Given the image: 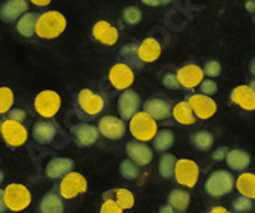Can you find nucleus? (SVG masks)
<instances>
[{
  "instance_id": "2eb2a0df",
  "label": "nucleus",
  "mask_w": 255,
  "mask_h": 213,
  "mask_svg": "<svg viewBox=\"0 0 255 213\" xmlns=\"http://www.w3.org/2000/svg\"><path fill=\"white\" fill-rule=\"evenodd\" d=\"M141 108V98L139 94L130 88L124 90L118 99V111L123 119H131V117Z\"/></svg>"
},
{
  "instance_id": "7c9ffc66",
  "label": "nucleus",
  "mask_w": 255,
  "mask_h": 213,
  "mask_svg": "<svg viewBox=\"0 0 255 213\" xmlns=\"http://www.w3.org/2000/svg\"><path fill=\"white\" fill-rule=\"evenodd\" d=\"M174 133L171 130H160L153 139V146L157 152H165L174 145Z\"/></svg>"
},
{
  "instance_id": "c03bdc74",
  "label": "nucleus",
  "mask_w": 255,
  "mask_h": 213,
  "mask_svg": "<svg viewBox=\"0 0 255 213\" xmlns=\"http://www.w3.org/2000/svg\"><path fill=\"white\" fill-rule=\"evenodd\" d=\"M226 154H228V149L226 148H220V149H216L213 152V158L214 160H223V158H226Z\"/></svg>"
},
{
  "instance_id": "6e6552de",
  "label": "nucleus",
  "mask_w": 255,
  "mask_h": 213,
  "mask_svg": "<svg viewBox=\"0 0 255 213\" xmlns=\"http://www.w3.org/2000/svg\"><path fill=\"white\" fill-rule=\"evenodd\" d=\"M200 169L197 163L190 158H180L176 161L174 166V180L185 186V187H194L199 181Z\"/></svg>"
},
{
  "instance_id": "3c124183",
  "label": "nucleus",
  "mask_w": 255,
  "mask_h": 213,
  "mask_svg": "<svg viewBox=\"0 0 255 213\" xmlns=\"http://www.w3.org/2000/svg\"><path fill=\"white\" fill-rule=\"evenodd\" d=\"M141 2L145 3V5H148V6H157V5H160L159 0H141Z\"/></svg>"
},
{
  "instance_id": "b1692460",
  "label": "nucleus",
  "mask_w": 255,
  "mask_h": 213,
  "mask_svg": "<svg viewBox=\"0 0 255 213\" xmlns=\"http://www.w3.org/2000/svg\"><path fill=\"white\" fill-rule=\"evenodd\" d=\"M225 161L233 171H245L251 164V155L243 149H231L228 151Z\"/></svg>"
},
{
  "instance_id": "c9c22d12",
  "label": "nucleus",
  "mask_w": 255,
  "mask_h": 213,
  "mask_svg": "<svg viewBox=\"0 0 255 213\" xmlns=\"http://www.w3.org/2000/svg\"><path fill=\"white\" fill-rule=\"evenodd\" d=\"M120 172H121V177H124L126 180H136L139 177V168L134 161H131L130 158L128 160H124L121 164H120Z\"/></svg>"
},
{
  "instance_id": "13d9d810",
  "label": "nucleus",
  "mask_w": 255,
  "mask_h": 213,
  "mask_svg": "<svg viewBox=\"0 0 255 213\" xmlns=\"http://www.w3.org/2000/svg\"><path fill=\"white\" fill-rule=\"evenodd\" d=\"M254 2H255V0H254Z\"/></svg>"
},
{
  "instance_id": "49530a36",
  "label": "nucleus",
  "mask_w": 255,
  "mask_h": 213,
  "mask_svg": "<svg viewBox=\"0 0 255 213\" xmlns=\"http://www.w3.org/2000/svg\"><path fill=\"white\" fill-rule=\"evenodd\" d=\"M159 213H177V212H176L170 204H165V206H162V207H160Z\"/></svg>"
},
{
  "instance_id": "de8ad7c7",
  "label": "nucleus",
  "mask_w": 255,
  "mask_h": 213,
  "mask_svg": "<svg viewBox=\"0 0 255 213\" xmlns=\"http://www.w3.org/2000/svg\"><path fill=\"white\" fill-rule=\"evenodd\" d=\"M31 3H34L35 6H48L51 0H31Z\"/></svg>"
},
{
  "instance_id": "aec40b11",
  "label": "nucleus",
  "mask_w": 255,
  "mask_h": 213,
  "mask_svg": "<svg viewBox=\"0 0 255 213\" xmlns=\"http://www.w3.org/2000/svg\"><path fill=\"white\" fill-rule=\"evenodd\" d=\"M29 3L26 0H8L0 8V20L5 23H11L18 20L23 14L28 12Z\"/></svg>"
},
{
  "instance_id": "5701e85b",
  "label": "nucleus",
  "mask_w": 255,
  "mask_h": 213,
  "mask_svg": "<svg viewBox=\"0 0 255 213\" xmlns=\"http://www.w3.org/2000/svg\"><path fill=\"white\" fill-rule=\"evenodd\" d=\"M144 111L148 113L153 119L156 121H165L170 117L173 108L170 107V104L164 99H159V98H151L148 101H145L144 104Z\"/></svg>"
},
{
  "instance_id": "f257e3e1",
  "label": "nucleus",
  "mask_w": 255,
  "mask_h": 213,
  "mask_svg": "<svg viewBox=\"0 0 255 213\" xmlns=\"http://www.w3.org/2000/svg\"><path fill=\"white\" fill-rule=\"evenodd\" d=\"M67 26V20L60 11H44L37 17L35 34L41 40H55L58 38Z\"/></svg>"
},
{
  "instance_id": "8fccbe9b",
  "label": "nucleus",
  "mask_w": 255,
  "mask_h": 213,
  "mask_svg": "<svg viewBox=\"0 0 255 213\" xmlns=\"http://www.w3.org/2000/svg\"><path fill=\"white\" fill-rule=\"evenodd\" d=\"M245 8H246L249 12H254V11H255V2H254V0H248L246 5H245Z\"/></svg>"
},
{
  "instance_id": "1a4fd4ad",
  "label": "nucleus",
  "mask_w": 255,
  "mask_h": 213,
  "mask_svg": "<svg viewBox=\"0 0 255 213\" xmlns=\"http://www.w3.org/2000/svg\"><path fill=\"white\" fill-rule=\"evenodd\" d=\"M109 81L117 90H127L134 82V69L126 63L113 64L109 70Z\"/></svg>"
},
{
  "instance_id": "dca6fc26",
  "label": "nucleus",
  "mask_w": 255,
  "mask_h": 213,
  "mask_svg": "<svg viewBox=\"0 0 255 213\" xmlns=\"http://www.w3.org/2000/svg\"><path fill=\"white\" fill-rule=\"evenodd\" d=\"M92 37L104 46H113L118 43L120 32L117 28L112 26V23L106 20H100L95 23L94 28H92Z\"/></svg>"
},
{
  "instance_id": "f8f14e48",
  "label": "nucleus",
  "mask_w": 255,
  "mask_h": 213,
  "mask_svg": "<svg viewBox=\"0 0 255 213\" xmlns=\"http://www.w3.org/2000/svg\"><path fill=\"white\" fill-rule=\"evenodd\" d=\"M180 87L187 88V90H193L197 85H200V82L203 81V69L197 64H185L180 69H177L176 72Z\"/></svg>"
},
{
  "instance_id": "4468645a",
  "label": "nucleus",
  "mask_w": 255,
  "mask_h": 213,
  "mask_svg": "<svg viewBox=\"0 0 255 213\" xmlns=\"http://www.w3.org/2000/svg\"><path fill=\"white\" fill-rule=\"evenodd\" d=\"M126 152L131 161H134L137 166H147L153 160V149L145 145V142L130 140L126 145Z\"/></svg>"
},
{
  "instance_id": "f3484780",
  "label": "nucleus",
  "mask_w": 255,
  "mask_h": 213,
  "mask_svg": "<svg viewBox=\"0 0 255 213\" xmlns=\"http://www.w3.org/2000/svg\"><path fill=\"white\" fill-rule=\"evenodd\" d=\"M229 102L239 105L240 108L246 111H254L255 110V90H252L249 85H237L231 91Z\"/></svg>"
},
{
  "instance_id": "423d86ee",
  "label": "nucleus",
  "mask_w": 255,
  "mask_h": 213,
  "mask_svg": "<svg viewBox=\"0 0 255 213\" xmlns=\"http://www.w3.org/2000/svg\"><path fill=\"white\" fill-rule=\"evenodd\" d=\"M2 139L5 140V143L8 148L15 149L20 148L26 143L28 140V130L21 122L12 121V119H5L2 121Z\"/></svg>"
},
{
  "instance_id": "39448f33",
  "label": "nucleus",
  "mask_w": 255,
  "mask_h": 213,
  "mask_svg": "<svg viewBox=\"0 0 255 213\" xmlns=\"http://www.w3.org/2000/svg\"><path fill=\"white\" fill-rule=\"evenodd\" d=\"M35 111L44 117V119H52L61 108V98L54 90H43L40 91L34 99Z\"/></svg>"
},
{
  "instance_id": "603ef678",
  "label": "nucleus",
  "mask_w": 255,
  "mask_h": 213,
  "mask_svg": "<svg viewBox=\"0 0 255 213\" xmlns=\"http://www.w3.org/2000/svg\"><path fill=\"white\" fill-rule=\"evenodd\" d=\"M249 70H251V73L255 76V57L252 58V61H251V64H249Z\"/></svg>"
},
{
  "instance_id": "a878e982",
  "label": "nucleus",
  "mask_w": 255,
  "mask_h": 213,
  "mask_svg": "<svg viewBox=\"0 0 255 213\" xmlns=\"http://www.w3.org/2000/svg\"><path fill=\"white\" fill-rule=\"evenodd\" d=\"M41 213H64V203L60 194L49 192L46 194L40 201Z\"/></svg>"
},
{
  "instance_id": "37998d69",
  "label": "nucleus",
  "mask_w": 255,
  "mask_h": 213,
  "mask_svg": "<svg viewBox=\"0 0 255 213\" xmlns=\"http://www.w3.org/2000/svg\"><path fill=\"white\" fill-rule=\"evenodd\" d=\"M8 119L23 122L26 119V113H25V110H21V108H12V110L8 111Z\"/></svg>"
},
{
  "instance_id": "f704fd0d",
  "label": "nucleus",
  "mask_w": 255,
  "mask_h": 213,
  "mask_svg": "<svg viewBox=\"0 0 255 213\" xmlns=\"http://www.w3.org/2000/svg\"><path fill=\"white\" fill-rule=\"evenodd\" d=\"M14 105V91L9 87H0V114H8Z\"/></svg>"
},
{
  "instance_id": "a211bd4d",
  "label": "nucleus",
  "mask_w": 255,
  "mask_h": 213,
  "mask_svg": "<svg viewBox=\"0 0 255 213\" xmlns=\"http://www.w3.org/2000/svg\"><path fill=\"white\" fill-rule=\"evenodd\" d=\"M74 169H75L74 160L67 158V157H57L46 164L44 174H46V177H49L52 180H58V178H63L64 175H67L69 172H72Z\"/></svg>"
},
{
  "instance_id": "9b49d317",
  "label": "nucleus",
  "mask_w": 255,
  "mask_h": 213,
  "mask_svg": "<svg viewBox=\"0 0 255 213\" xmlns=\"http://www.w3.org/2000/svg\"><path fill=\"white\" fill-rule=\"evenodd\" d=\"M77 102L80 105V108L87 114V116H97L104 110V98L101 94L92 91L90 88H83L80 90L78 96H77Z\"/></svg>"
},
{
  "instance_id": "c85d7f7f",
  "label": "nucleus",
  "mask_w": 255,
  "mask_h": 213,
  "mask_svg": "<svg viewBox=\"0 0 255 213\" xmlns=\"http://www.w3.org/2000/svg\"><path fill=\"white\" fill-rule=\"evenodd\" d=\"M236 186H237V191L240 192V195L255 200V175L254 174H251V172L242 174L237 178Z\"/></svg>"
},
{
  "instance_id": "cd10ccee",
  "label": "nucleus",
  "mask_w": 255,
  "mask_h": 213,
  "mask_svg": "<svg viewBox=\"0 0 255 213\" xmlns=\"http://www.w3.org/2000/svg\"><path fill=\"white\" fill-rule=\"evenodd\" d=\"M37 17L34 12H25L18 20H17V25L15 29L20 35L31 38L35 35V26H37Z\"/></svg>"
},
{
  "instance_id": "72a5a7b5",
  "label": "nucleus",
  "mask_w": 255,
  "mask_h": 213,
  "mask_svg": "<svg viewBox=\"0 0 255 213\" xmlns=\"http://www.w3.org/2000/svg\"><path fill=\"white\" fill-rule=\"evenodd\" d=\"M176 157L173 154H164L159 160V174L162 178H173L174 177V166H176Z\"/></svg>"
},
{
  "instance_id": "4c0bfd02",
  "label": "nucleus",
  "mask_w": 255,
  "mask_h": 213,
  "mask_svg": "<svg viewBox=\"0 0 255 213\" xmlns=\"http://www.w3.org/2000/svg\"><path fill=\"white\" fill-rule=\"evenodd\" d=\"M100 213H124V209L113 198H104Z\"/></svg>"
},
{
  "instance_id": "20e7f679",
  "label": "nucleus",
  "mask_w": 255,
  "mask_h": 213,
  "mask_svg": "<svg viewBox=\"0 0 255 213\" xmlns=\"http://www.w3.org/2000/svg\"><path fill=\"white\" fill-rule=\"evenodd\" d=\"M5 204L11 212H23L32 201L31 191L21 183H11L5 189Z\"/></svg>"
},
{
  "instance_id": "ddd939ff",
  "label": "nucleus",
  "mask_w": 255,
  "mask_h": 213,
  "mask_svg": "<svg viewBox=\"0 0 255 213\" xmlns=\"http://www.w3.org/2000/svg\"><path fill=\"white\" fill-rule=\"evenodd\" d=\"M100 134L104 136L109 140H120L126 134V124L123 122L121 117L117 116H104L98 124Z\"/></svg>"
},
{
  "instance_id": "a18cd8bd",
  "label": "nucleus",
  "mask_w": 255,
  "mask_h": 213,
  "mask_svg": "<svg viewBox=\"0 0 255 213\" xmlns=\"http://www.w3.org/2000/svg\"><path fill=\"white\" fill-rule=\"evenodd\" d=\"M8 210L6 204H5V191L0 189V213H5Z\"/></svg>"
},
{
  "instance_id": "393cba45",
  "label": "nucleus",
  "mask_w": 255,
  "mask_h": 213,
  "mask_svg": "<svg viewBox=\"0 0 255 213\" xmlns=\"http://www.w3.org/2000/svg\"><path fill=\"white\" fill-rule=\"evenodd\" d=\"M173 117L182 125H193L196 122V114L191 108V105L188 104V101H182V102H177L171 111Z\"/></svg>"
},
{
  "instance_id": "bb28decb",
  "label": "nucleus",
  "mask_w": 255,
  "mask_h": 213,
  "mask_svg": "<svg viewBox=\"0 0 255 213\" xmlns=\"http://www.w3.org/2000/svg\"><path fill=\"white\" fill-rule=\"evenodd\" d=\"M168 204L177 212V213H185L190 207L191 203V197L187 191H182V189H174V191L170 192L168 198H167Z\"/></svg>"
},
{
  "instance_id": "7ed1b4c3",
  "label": "nucleus",
  "mask_w": 255,
  "mask_h": 213,
  "mask_svg": "<svg viewBox=\"0 0 255 213\" xmlns=\"http://www.w3.org/2000/svg\"><path fill=\"white\" fill-rule=\"evenodd\" d=\"M130 133L133 137L139 142H150L154 139L157 133V122L156 119L145 113V111H137L131 119H130Z\"/></svg>"
},
{
  "instance_id": "412c9836",
  "label": "nucleus",
  "mask_w": 255,
  "mask_h": 213,
  "mask_svg": "<svg viewBox=\"0 0 255 213\" xmlns=\"http://www.w3.org/2000/svg\"><path fill=\"white\" fill-rule=\"evenodd\" d=\"M57 134H58V125L55 122L41 121V122H37L32 128V137L40 145L52 143Z\"/></svg>"
},
{
  "instance_id": "9d476101",
  "label": "nucleus",
  "mask_w": 255,
  "mask_h": 213,
  "mask_svg": "<svg viewBox=\"0 0 255 213\" xmlns=\"http://www.w3.org/2000/svg\"><path fill=\"white\" fill-rule=\"evenodd\" d=\"M187 101L191 105L196 117L200 121L210 119V117H213L217 111V105H216L214 99L208 96V94L194 93V94H190V96L187 98Z\"/></svg>"
},
{
  "instance_id": "6ab92c4d",
  "label": "nucleus",
  "mask_w": 255,
  "mask_h": 213,
  "mask_svg": "<svg viewBox=\"0 0 255 213\" xmlns=\"http://www.w3.org/2000/svg\"><path fill=\"white\" fill-rule=\"evenodd\" d=\"M72 136L75 139V143L80 146H90L94 145L95 142L98 140L100 130L95 125H90V124H78L75 127H72Z\"/></svg>"
},
{
  "instance_id": "4be33fe9",
  "label": "nucleus",
  "mask_w": 255,
  "mask_h": 213,
  "mask_svg": "<svg viewBox=\"0 0 255 213\" xmlns=\"http://www.w3.org/2000/svg\"><path fill=\"white\" fill-rule=\"evenodd\" d=\"M162 54V46L156 38H145L137 44V58L141 60L144 64L145 63H154Z\"/></svg>"
},
{
  "instance_id": "473e14b6",
  "label": "nucleus",
  "mask_w": 255,
  "mask_h": 213,
  "mask_svg": "<svg viewBox=\"0 0 255 213\" xmlns=\"http://www.w3.org/2000/svg\"><path fill=\"white\" fill-rule=\"evenodd\" d=\"M118 57L121 58V60H124V63L126 64H128V66H136L137 69H141L142 67V61L137 58V46L136 44H127V46H124L123 49L120 51V54H118Z\"/></svg>"
},
{
  "instance_id": "6e6d98bb",
  "label": "nucleus",
  "mask_w": 255,
  "mask_h": 213,
  "mask_svg": "<svg viewBox=\"0 0 255 213\" xmlns=\"http://www.w3.org/2000/svg\"><path fill=\"white\" fill-rule=\"evenodd\" d=\"M249 87H251V88H252V90H255V79H254V81H251V82H249Z\"/></svg>"
},
{
  "instance_id": "2f4dec72",
  "label": "nucleus",
  "mask_w": 255,
  "mask_h": 213,
  "mask_svg": "<svg viewBox=\"0 0 255 213\" xmlns=\"http://www.w3.org/2000/svg\"><path fill=\"white\" fill-rule=\"evenodd\" d=\"M191 142L199 151H210L214 145V136L210 131H196L191 136Z\"/></svg>"
},
{
  "instance_id": "f03ea898",
  "label": "nucleus",
  "mask_w": 255,
  "mask_h": 213,
  "mask_svg": "<svg viewBox=\"0 0 255 213\" xmlns=\"http://www.w3.org/2000/svg\"><path fill=\"white\" fill-rule=\"evenodd\" d=\"M236 180L229 171H214L205 181V191L208 195H211L214 198H220L225 195H229L234 191Z\"/></svg>"
},
{
  "instance_id": "5fc2aeb1",
  "label": "nucleus",
  "mask_w": 255,
  "mask_h": 213,
  "mask_svg": "<svg viewBox=\"0 0 255 213\" xmlns=\"http://www.w3.org/2000/svg\"><path fill=\"white\" fill-rule=\"evenodd\" d=\"M159 2H160V5H168L171 0H159Z\"/></svg>"
},
{
  "instance_id": "09e8293b",
  "label": "nucleus",
  "mask_w": 255,
  "mask_h": 213,
  "mask_svg": "<svg viewBox=\"0 0 255 213\" xmlns=\"http://www.w3.org/2000/svg\"><path fill=\"white\" fill-rule=\"evenodd\" d=\"M210 213H231L229 210H226L225 207H220V206H214L211 210H210Z\"/></svg>"
},
{
  "instance_id": "0eeeda50",
  "label": "nucleus",
  "mask_w": 255,
  "mask_h": 213,
  "mask_svg": "<svg viewBox=\"0 0 255 213\" xmlns=\"http://www.w3.org/2000/svg\"><path fill=\"white\" fill-rule=\"evenodd\" d=\"M87 192V180L80 172H69L61 178V183L58 186V194L63 200H72L78 195Z\"/></svg>"
},
{
  "instance_id": "4d7b16f0",
  "label": "nucleus",
  "mask_w": 255,
  "mask_h": 213,
  "mask_svg": "<svg viewBox=\"0 0 255 213\" xmlns=\"http://www.w3.org/2000/svg\"><path fill=\"white\" fill-rule=\"evenodd\" d=\"M0 134H2V122H0Z\"/></svg>"
},
{
  "instance_id": "58836bf2",
  "label": "nucleus",
  "mask_w": 255,
  "mask_h": 213,
  "mask_svg": "<svg viewBox=\"0 0 255 213\" xmlns=\"http://www.w3.org/2000/svg\"><path fill=\"white\" fill-rule=\"evenodd\" d=\"M203 73H205L206 76H210L211 79H213V78H217V76L222 73V66H220V63L216 61V60L208 61L206 66L203 67Z\"/></svg>"
},
{
  "instance_id": "e433bc0d",
  "label": "nucleus",
  "mask_w": 255,
  "mask_h": 213,
  "mask_svg": "<svg viewBox=\"0 0 255 213\" xmlns=\"http://www.w3.org/2000/svg\"><path fill=\"white\" fill-rule=\"evenodd\" d=\"M123 20L127 23L128 26H136L137 23L142 20V11L137 6H127L123 11Z\"/></svg>"
},
{
  "instance_id": "a19ab883",
  "label": "nucleus",
  "mask_w": 255,
  "mask_h": 213,
  "mask_svg": "<svg viewBox=\"0 0 255 213\" xmlns=\"http://www.w3.org/2000/svg\"><path fill=\"white\" fill-rule=\"evenodd\" d=\"M162 84H164L165 88H170V90H179L180 88V82H179L177 75L171 73V72H167L164 76H162Z\"/></svg>"
},
{
  "instance_id": "864d4df0",
  "label": "nucleus",
  "mask_w": 255,
  "mask_h": 213,
  "mask_svg": "<svg viewBox=\"0 0 255 213\" xmlns=\"http://www.w3.org/2000/svg\"><path fill=\"white\" fill-rule=\"evenodd\" d=\"M3 180H5V175H3V171H2V169H0V184H2V183H3Z\"/></svg>"
},
{
  "instance_id": "ea45409f",
  "label": "nucleus",
  "mask_w": 255,
  "mask_h": 213,
  "mask_svg": "<svg viewBox=\"0 0 255 213\" xmlns=\"http://www.w3.org/2000/svg\"><path fill=\"white\" fill-rule=\"evenodd\" d=\"M254 206H252V200L251 198H248V197H239L234 203H233V209L236 210V212H239V213H246V212H249L251 209H252Z\"/></svg>"
},
{
  "instance_id": "c756f323",
  "label": "nucleus",
  "mask_w": 255,
  "mask_h": 213,
  "mask_svg": "<svg viewBox=\"0 0 255 213\" xmlns=\"http://www.w3.org/2000/svg\"><path fill=\"white\" fill-rule=\"evenodd\" d=\"M104 198H113L124 210L131 209L134 206V195L128 189H113V191L104 194Z\"/></svg>"
},
{
  "instance_id": "79ce46f5",
  "label": "nucleus",
  "mask_w": 255,
  "mask_h": 213,
  "mask_svg": "<svg viewBox=\"0 0 255 213\" xmlns=\"http://www.w3.org/2000/svg\"><path fill=\"white\" fill-rule=\"evenodd\" d=\"M200 90L203 94H208V96H211L217 91V84L213 81V79H206V81H202L200 82Z\"/></svg>"
}]
</instances>
